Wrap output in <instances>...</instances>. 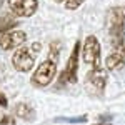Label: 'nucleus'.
Masks as SVG:
<instances>
[{
    "mask_svg": "<svg viewBox=\"0 0 125 125\" xmlns=\"http://www.w3.org/2000/svg\"><path fill=\"white\" fill-rule=\"evenodd\" d=\"M17 20L13 19L12 15H9V13H3L2 17H0V33L3 32V33H7L10 29H15L17 27Z\"/></svg>",
    "mask_w": 125,
    "mask_h": 125,
    "instance_id": "nucleus-11",
    "label": "nucleus"
},
{
    "mask_svg": "<svg viewBox=\"0 0 125 125\" xmlns=\"http://www.w3.org/2000/svg\"><path fill=\"white\" fill-rule=\"evenodd\" d=\"M0 107H3V108L9 107V100H7V97H5V94L2 90H0Z\"/></svg>",
    "mask_w": 125,
    "mask_h": 125,
    "instance_id": "nucleus-16",
    "label": "nucleus"
},
{
    "mask_svg": "<svg viewBox=\"0 0 125 125\" xmlns=\"http://www.w3.org/2000/svg\"><path fill=\"white\" fill-rule=\"evenodd\" d=\"M107 27L114 52L125 57V7H114L108 10Z\"/></svg>",
    "mask_w": 125,
    "mask_h": 125,
    "instance_id": "nucleus-1",
    "label": "nucleus"
},
{
    "mask_svg": "<svg viewBox=\"0 0 125 125\" xmlns=\"http://www.w3.org/2000/svg\"><path fill=\"white\" fill-rule=\"evenodd\" d=\"M55 73H57V62H53V60H43L42 63L39 65V68L33 72V75H32V85L33 87H47L50 85V82L55 78Z\"/></svg>",
    "mask_w": 125,
    "mask_h": 125,
    "instance_id": "nucleus-3",
    "label": "nucleus"
},
{
    "mask_svg": "<svg viewBox=\"0 0 125 125\" xmlns=\"http://www.w3.org/2000/svg\"><path fill=\"white\" fill-rule=\"evenodd\" d=\"M40 50V43H33L32 47H20L15 50L12 57V65L19 72H30L35 63V53Z\"/></svg>",
    "mask_w": 125,
    "mask_h": 125,
    "instance_id": "nucleus-2",
    "label": "nucleus"
},
{
    "mask_svg": "<svg viewBox=\"0 0 125 125\" xmlns=\"http://www.w3.org/2000/svg\"><path fill=\"white\" fill-rule=\"evenodd\" d=\"M27 33L22 30H10L7 33H2L0 37V48L2 50H13L15 47H20L22 43H25Z\"/></svg>",
    "mask_w": 125,
    "mask_h": 125,
    "instance_id": "nucleus-8",
    "label": "nucleus"
},
{
    "mask_svg": "<svg viewBox=\"0 0 125 125\" xmlns=\"http://www.w3.org/2000/svg\"><path fill=\"white\" fill-rule=\"evenodd\" d=\"M78 55H80V42H75L72 55L68 57V62L63 72L58 77V85H67V83H75L77 82V72H78Z\"/></svg>",
    "mask_w": 125,
    "mask_h": 125,
    "instance_id": "nucleus-5",
    "label": "nucleus"
},
{
    "mask_svg": "<svg viewBox=\"0 0 125 125\" xmlns=\"http://www.w3.org/2000/svg\"><path fill=\"white\" fill-rule=\"evenodd\" d=\"M55 2H65V0H55Z\"/></svg>",
    "mask_w": 125,
    "mask_h": 125,
    "instance_id": "nucleus-19",
    "label": "nucleus"
},
{
    "mask_svg": "<svg viewBox=\"0 0 125 125\" xmlns=\"http://www.w3.org/2000/svg\"><path fill=\"white\" fill-rule=\"evenodd\" d=\"M0 125H15V118L10 115H3L0 118Z\"/></svg>",
    "mask_w": 125,
    "mask_h": 125,
    "instance_id": "nucleus-15",
    "label": "nucleus"
},
{
    "mask_svg": "<svg viewBox=\"0 0 125 125\" xmlns=\"http://www.w3.org/2000/svg\"><path fill=\"white\" fill-rule=\"evenodd\" d=\"M82 58L85 63L92 65V68L100 67V43L95 35H88L85 39L82 48Z\"/></svg>",
    "mask_w": 125,
    "mask_h": 125,
    "instance_id": "nucleus-6",
    "label": "nucleus"
},
{
    "mask_svg": "<svg viewBox=\"0 0 125 125\" xmlns=\"http://www.w3.org/2000/svg\"><path fill=\"white\" fill-rule=\"evenodd\" d=\"M87 115H78V117H57L55 122H65V124H83L87 122Z\"/></svg>",
    "mask_w": 125,
    "mask_h": 125,
    "instance_id": "nucleus-12",
    "label": "nucleus"
},
{
    "mask_svg": "<svg viewBox=\"0 0 125 125\" xmlns=\"http://www.w3.org/2000/svg\"><path fill=\"white\" fill-rule=\"evenodd\" d=\"M13 112H15V115L20 117V118H23V120H35V112H33V108L27 104H17L15 108H13Z\"/></svg>",
    "mask_w": 125,
    "mask_h": 125,
    "instance_id": "nucleus-10",
    "label": "nucleus"
},
{
    "mask_svg": "<svg viewBox=\"0 0 125 125\" xmlns=\"http://www.w3.org/2000/svg\"><path fill=\"white\" fill-rule=\"evenodd\" d=\"M100 120H112V115H100Z\"/></svg>",
    "mask_w": 125,
    "mask_h": 125,
    "instance_id": "nucleus-17",
    "label": "nucleus"
},
{
    "mask_svg": "<svg viewBox=\"0 0 125 125\" xmlns=\"http://www.w3.org/2000/svg\"><path fill=\"white\" fill-rule=\"evenodd\" d=\"M58 52H60V47H58L57 43H52V45H50V55H48V58H50V60H53V62H57Z\"/></svg>",
    "mask_w": 125,
    "mask_h": 125,
    "instance_id": "nucleus-14",
    "label": "nucleus"
},
{
    "mask_svg": "<svg viewBox=\"0 0 125 125\" xmlns=\"http://www.w3.org/2000/svg\"><path fill=\"white\" fill-rule=\"evenodd\" d=\"M107 85V72L102 68H92L85 78V88L92 97H102Z\"/></svg>",
    "mask_w": 125,
    "mask_h": 125,
    "instance_id": "nucleus-4",
    "label": "nucleus"
},
{
    "mask_svg": "<svg viewBox=\"0 0 125 125\" xmlns=\"http://www.w3.org/2000/svg\"><path fill=\"white\" fill-rule=\"evenodd\" d=\"M94 125H112L110 122H98V124H94Z\"/></svg>",
    "mask_w": 125,
    "mask_h": 125,
    "instance_id": "nucleus-18",
    "label": "nucleus"
},
{
    "mask_svg": "<svg viewBox=\"0 0 125 125\" xmlns=\"http://www.w3.org/2000/svg\"><path fill=\"white\" fill-rule=\"evenodd\" d=\"M85 0H65V9L67 10H77Z\"/></svg>",
    "mask_w": 125,
    "mask_h": 125,
    "instance_id": "nucleus-13",
    "label": "nucleus"
},
{
    "mask_svg": "<svg viewBox=\"0 0 125 125\" xmlns=\"http://www.w3.org/2000/svg\"><path fill=\"white\" fill-rule=\"evenodd\" d=\"M124 65H125V57L120 55V53H117V52H112L105 58V67L108 70H118V68H122Z\"/></svg>",
    "mask_w": 125,
    "mask_h": 125,
    "instance_id": "nucleus-9",
    "label": "nucleus"
},
{
    "mask_svg": "<svg viewBox=\"0 0 125 125\" xmlns=\"http://www.w3.org/2000/svg\"><path fill=\"white\" fill-rule=\"evenodd\" d=\"M39 7L37 0H9V9L17 17H32Z\"/></svg>",
    "mask_w": 125,
    "mask_h": 125,
    "instance_id": "nucleus-7",
    "label": "nucleus"
}]
</instances>
